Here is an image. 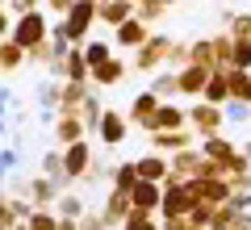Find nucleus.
Listing matches in <instances>:
<instances>
[{
	"mask_svg": "<svg viewBox=\"0 0 251 230\" xmlns=\"http://www.w3.org/2000/svg\"><path fill=\"white\" fill-rule=\"evenodd\" d=\"M84 163H88V151H84V147H75L72 155H67V172H80Z\"/></svg>",
	"mask_w": 251,
	"mask_h": 230,
	"instance_id": "7ed1b4c3",
	"label": "nucleus"
},
{
	"mask_svg": "<svg viewBox=\"0 0 251 230\" xmlns=\"http://www.w3.org/2000/svg\"><path fill=\"white\" fill-rule=\"evenodd\" d=\"M122 134H126V130H122V117H113V113H109V117H105V138H109V142H117Z\"/></svg>",
	"mask_w": 251,
	"mask_h": 230,
	"instance_id": "f03ea898",
	"label": "nucleus"
},
{
	"mask_svg": "<svg viewBox=\"0 0 251 230\" xmlns=\"http://www.w3.org/2000/svg\"><path fill=\"white\" fill-rule=\"evenodd\" d=\"M138 172H143L147 180H155V176L163 172V163H159V159H143V163H138Z\"/></svg>",
	"mask_w": 251,
	"mask_h": 230,
	"instance_id": "39448f33",
	"label": "nucleus"
},
{
	"mask_svg": "<svg viewBox=\"0 0 251 230\" xmlns=\"http://www.w3.org/2000/svg\"><path fill=\"white\" fill-rule=\"evenodd\" d=\"M134 201H138V205H155V201H159L155 184H138V188H134Z\"/></svg>",
	"mask_w": 251,
	"mask_h": 230,
	"instance_id": "f257e3e1",
	"label": "nucleus"
},
{
	"mask_svg": "<svg viewBox=\"0 0 251 230\" xmlns=\"http://www.w3.org/2000/svg\"><path fill=\"white\" fill-rule=\"evenodd\" d=\"M222 92H226V84H222V80L209 84V101H222Z\"/></svg>",
	"mask_w": 251,
	"mask_h": 230,
	"instance_id": "423d86ee",
	"label": "nucleus"
},
{
	"mask_svg": "<svg viewBox=\"0 0 251 230\" xmlns=\"http://www.w3.org/2000/svg\"><path fill=\"white\" fill-rule=\"evenodd\" d=\"M159 122H163V126H176V122H180V113H176V109H163Z\"/></svg>",
	"mask_w": 251,
	"mask_h": 230,
	"instance_id": "0eeeda50",
	"label": "nucleus"
},
{
	"mask_svg": "<svg viewBox=\"0 0 251 230\" xmlns=\"http://www.w3.org/2000/svg\"><path fill=\"white\" fill-rule=\"evenodd\" d=\"M38 29H42V21H38V17H29L25 26H21V42H34V38H38Z\"/></svg>",
	"mask_w": 251,
	"mask_h": 230,
	"instance_id": "20e7f679",
	"label": "nucleus"
}]
</instances>
